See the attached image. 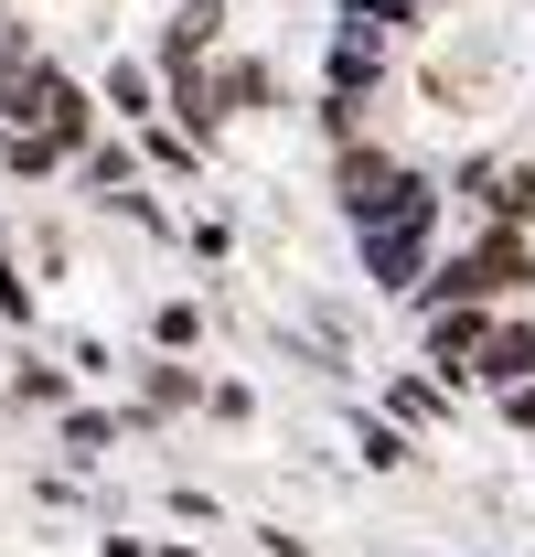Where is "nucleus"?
I'll return each mask as SVG.
<instances>
[{"label": "nucleus", "mask_w": 535, "mask_h": 557, "mask_svg": "<svg viewBox=\"0 0 535 557\" xmlns=\"http://www.w3.org/2000/svg\"><path fill=\"white\" fill-rule=\"evenodd\" d=\"M322 139L353 258L386 300H407L439 236H514L525 289L418 322V344L535 440V0H343Z\"/></svg>", "instance_id": "obj_1"}]
</instances>
